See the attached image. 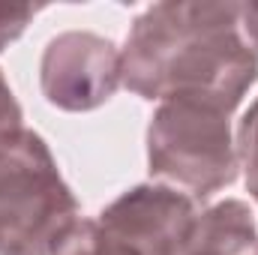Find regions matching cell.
Masks as SVG:
<instances>
[{
  "label": "cell",
  "mask_w": 258,
  "mask_h": 255,
  "mask_svg": "<svg viewBox=\"0 0 258 255\" xmlns=\"http://www.w3.org/2000/svg\"><path fill=\"white\" fill-rule=\"evenodd\" d=\"M123 81L144 99L195 96L231 111L258 78L240 3H159L132 27Z\"/></svg>",
  "instance_id": "6da1fadb"
},
{
  "label": "cell",
  "mask_w": 258,
  "mask_h": 255,
  "mask_svg": "<svg viewBox=\"0 0 258 255\" xmlns=\"http://www.w3.org/2000/svg\"><path fill=\"white\" fill-rule=\"evenodd\" d=\"M75 222V198L42 138L27 129L3 138L0 255H54Z\"/></svg>",
  "instance_id": "7a4b0ae2"
},
{
  "label": "cell",
  "mask_w": 258,
  "mask_h": 255,
  "mask_svg": "<svg viewBox=\"0 0 258 255\" xmlns=\"http://www.w3.org/2000/svg\"><path fill=\"white\" fill-rule=\"evenodd\" d=\"M222 105L174 96L150 123V171L195 195H210L234 180V147Z\"/></svg>",
  "instance_id": "3957f363"
},
{
  "label": "cell",
  "mask_w": 258,
  "mask_h": 255,
  "mask_svg": "<svg viewBox=\"0 0 258 255\" xmlns=\"http://www.w3.org/2000/svg\"><path fill=\"white\" fill-rule=\"evenodd\" d=\"M123 78L120 51L93 33H63L42 57V93L51 105L87 111L102 105Z\"/></svg>",
  "instance_id": "277c9868"
},
{
  "label": "cell",
  "mask_w": 258,
  "mask_h": 255,
  "mask_svg": "<svg viewBox=\"0 0 258 255\" xmlns=\"http://www.w3.org/2000/svg\"><path fill=\"white\" fill-rule=\"evenodd\" d=\"M195 222L192 198L168 186H138L99 216V225L138 255H183Z\"/></svg>",
  "instance_id": "5b68a950"
},
{
  "label": "cell",
  "mask_w": 258,
  "mask_h": 255,
  "mask_svg": "<svg viewBox=\"0 0 258 255\" xmlns=\"http://www.w3.org/2000/svg\"><path fill=\"white\" fill-rule=\"evenodd\" d=\"M240 159L246 171V186L258 201V102L249 108V114L240 123Z\"/></svg>",
  "instance_id": "8992f818"
},
{
  "label": "cell",
  "mask_w": 258,
  "mask_h": 255,
  "mask_svg": "<svg viewBox=\"0 0 258 255\" xmlns=\"http://www.w3.org/2000/svg\"><path fill=\"white\" fill-rule=\"evenodd\" d=\"M36 15L33 6H18V3H0V51L21 36L27 21Z\"/></svg>",
  "instance_id": "52a82bcc"
},
{
  "label": "cell",
  "mask_w": 258,
  "mask_h": 255,
  "mask_svg": "<svg viewBox=\"0 0 258 255\" xmlns=\"http://www.w3.org/2000/svg\"><path fill=\"white\" fill-rule=\"evenodd\" d=\"M15 132H21V108H18L9 84L0 75V141L15 135Z\"/></svg>",
  "instance_id": "ba28073f"
}]
</instances>
